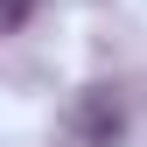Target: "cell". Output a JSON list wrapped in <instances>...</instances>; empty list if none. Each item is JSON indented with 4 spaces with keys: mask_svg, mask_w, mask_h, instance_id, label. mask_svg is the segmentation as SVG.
I'll return each mask as SVG.
<instances>
[{
    "mask_svg": "<svg viewBox=\"0 0 147 147\" xmlns=\"http://www.w3.org/2000/svg\"><path fill=\"white\" fill-rule=\"evenodd\" d=\"M119 126H126L119 98H112V91H91V98H84V140H91V147H112Z\"/></svg>",
    "mask_w": 147,
    "mask_h": 147,
    "instance_id": "1",
    "label": "cell"
},
{
    "mask_svg": "<svg viewBox=\"0 0 147 147\" xmlns=\"http://www.w3.org/2000/svg\"><path fill=\"white\" fill-rule=\"evenodd\" d=\"M28 14H35V0H0V28H7V35H14V28H21V21H28Z\"/></svg>",
    "mask_w": 147,
    "mask_h": 147,
    "instance_id": "2",
    "label": "cell"
}]
</instances>
